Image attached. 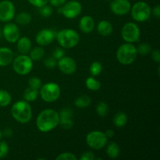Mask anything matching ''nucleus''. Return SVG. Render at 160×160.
Wrapping results in <instances>:
<instances>
[{
	"label": "nucleus",
	"mask_w": 160,
	"mask_h": 160,
	"mask_svg": "<svg viewBox=\"0 0 160 160\" xmlns=\"http://www.w3.org/2000/svg\"><path fill=\"white\" fill-rule=\"evenodd\" d=\"M59 124V112L52 109H45L38 114L36 120L38 129L44 133L49 132Z\"/></svg>",
	"instance_id": "1"
},
{
	"label": "nucleus",
	"mask_w": 160,
	"mask_h": 160,
	"mask_svg": "<svg viewBox=\"0 0 160 160\" xmlns=\"http://www.w3.org/2000/svg\"><path fill=\"white\" fill-rule=\"evenodd\" d=\"M11 115L15 120L20 123H27L31 120L32 109L27 101H18L12 105Z\"/></svg>",
	"instance_id": "2"
},
{
	"label": "nucleus",
	"mask_w": 160,
	"mask_h": 160,
	"mask_svg": "<svg viewBox=\"0 0 160 160\" xmlns=\"http://www.w3.org/2000/svg\"><path fill=\"white\" fill-rule=\"evenodd\" d=\"M56 39L61 47L65 48H72L77 46L80 42V36L74 30L62 29L56 34Z\"/></svg>",
	"instance_id": "3"
},
{
	"label": "nucleus",
	"mask_w": 160,
	"mask_h": 160,
	"mask_svg": "<svg viewBox=\"0 0 160 160\" xmlns=\"http://www.w3.org/2000/svg\"><path fill=\"white\" fill-rule=\"evenodd\" d=\"M138 56L137 48L132 43L123 44L117 52V60L123 65H129L135 61Z\"/></svg>",
	"instance_id": "4"
},
{
	"label": "nucleus",
	"mask_w": 160,
	"mask_h": 160,
	"mask_svg": "<svg viewBox=\"0 0 160 160\" xmlns=\"http://www.w3.org/2000/svg\"><path fill=\"white\" fill-rule=\"evenodd\" d=\"M60 87L54 82H48L40 88L39 95L42 100L46 102H54L60 96Z\"/></svg>",
	"instance_id": "5"
},
{
	"label": "nucleus",
	"mask_w": 160,
	"mask_h": 160,
	"mask_svg": "<svg viewBox=\"0 0 160 160\" xmlns=\"http://www.w3.org/2000/svg\"><path fill=\"white\" fill-rule=\"evenodd\" d=\"M12 68L17 74L25 76L32 70L33 61L30 56L26 54H22L13 59Z\"/></svg>",
	"instance_id": "6"
},
{
	"label": "nucleus",
	"mask_w": 160,
	"mask_h": 160,
	"mask_svg": "<svg viewBox=\"0 0 160 160\" xmlns=\"http://www.w3.org/2000/svg\"><path fill=\"white\" fill-rule=\"evenodd\" d=\"M151 8L145 2H137L131 6L132 18L137 22H145L151 16Z\"/></svg>",
	"instance_id": "7"
},
{
	"label": "nucleus",
	"mask_w": 160,
	"mask_h": 160,
	"mask_svg": "<svg viewBox=\"0 0 160 160\" xmlns=\"http://www.w3.org/2000/svg\"><path fill=\"white\" fill-rule=\"evenodd\" d=\"M86 142L90 148L99 150L106 146L108 142V138L106 134L102 131H91L86 136Z\"/></svg>",
	"instance_id": "8"
},
{
	"label": "nucleus",
	"mask_w": 160,
	"mask_h": 160,
	"mask_svg": "<svg viewBox=\"0 0 160 160\" xmlns=\"http://www.w3.org/2000/svg\"><path fill=\"white\" fill-rule=\"evenodd\" d=\"M121 36L123 40L128 43L138 42L141 36V31L136 23L129 22L123 25L121 30Z\"/></svg>",
	"instance_id": "9"
},
{
	"label": "nucleus",
	"mask_w": 160,
	"mask_h": 160,
	"mask_svg": "<svg viewBox=\"0 0 160 160\" xmlns=\"http://www.w3.org/2000/svg\"><path fill=\"white\" fill-rule=\"evenodd\" d=\"M58 10H59L58 12L62 13L66 18L73 19L81 14L82 11V6L79 2L72 0L67 3H64L62 7L59 8Z\"/></svg>",
	"instance_id": "10"
},
{
	"label": "nucleus",
	"mask_w": 160,
	"mask_h": 160,
	"mask_svg": "<svg viewBox=\"0 0 160 160\" xmlns=\"http://www.w3.org/2000/svg\"><path fill=\"white\" fill-rule=\"evenodd\" d=\"M15 17V6L9 0L0 2V21L7 23Z\"/></svg>",
	"instance_id": "11"
},
{
	"label": "nucleus",
	"mask_w": 160,
	"mask_h": 160,
	"mask_svg": "<svg viewBox=\"0 0 160 160\" xmlns=\"http://www.w3.org/2000/svg\"><path fill=\"white\" fill-rule=\"evenodd\" d=\"M4 38L9 43H15L20 38V29L16 23H7L2 28Z\"/></svg>",
	"instance_id": "12"
},
{
	"label": "nucleus",
	"mask_w": 160,
	"mask_h": 160,
	"mask_svg": "<svg viewBox=\"0 0 160 160\" xmlns=\"http://www.w3.org/2000/svg\"><path fill=\"white\" fill-rule=\"evenodd\" d=\"M57 67L62 73L67 75L73 74L77 70L76 62L70 56H63L58 59Z\"/></svg>",
	"instance_id": "13"
},
{
	"label": "nucleus",
	"mask_w": 160,
	"mask_h": 160,
	"mask_svg": "<svg viewBox=\"0 0 160 160\" xmlns=\"http://www.w3.org/2000/svg\"><path fill=\"white\" fill-rule=\"evenodd\" d=\"M131 9V4L129 0H112L110 3L111 11L116 15H126Z\"/></svg>",
	"instance_id": "14"
},
{
	"label": "nucleus",
	"mask_w": 160,
	"mask_h": 160,
	"mask_svg": "<svg viewBox=\"0 0 160 160\" xmlns=\"http://www.w3.org/2000/svg\"><path fill=\"white\" fill-rule=\"evenodd\" d=\"M56 34L51 29H42L36 34L35 41L41 46H45L51 44L54 41Z\"/></svg>",
	"instance_id": "15"
},
{
	"label": "nucleus",
	"mask_w": 160,
	"mask_h": 160,
	"mask_svg": "<svg viewBox=\"0 0 160 160\" xmlns=\"http://www.w3.org/2000/svg\"><path fill=\"white\" fill-rule=\"evenodd\" d=\"M59 115V124L62 128L66 130L71 129L73 126V121L72 120L73 112L70 108H64L60 112Z\"/></svg>",
	"instance_id": "16"
},
{
	"label": "nucleus",
	"mask_w": 160,
	"mask_h": 160,
	"mask_svg": "<svg viewBox=\"0 0 160 160\" xmlns=\"http://www.w3.org/2000/svg\"><path fill=\"white\" fill-rule=\"evenodd\" d=\"M13 60V52L7 47L0 48V67H7Z\"/></svg>",
	"instance_id": "17"
},
{
	"label": "nucleus",
	"mask_w": 160,
	"mask_h": 160,
	"mask_svg": "<svg viewBox=\"0 0 160 160\" xmlns=\"http://www.w3.org/2000/svg\"><path fill=\"white\" fill-rule=\"evenodd\" d=\"M79 28L82 32L89 34L93 31L95 28V21L94 19L90 16H84L81 17L79 21Z\"/></svg>",
	"instance_id": "18"
},
{
	"label": "nucleus",
	"mask_w": 160,
	"mask_h": 160,
	"mask_svg": "<svg viewBox=\"0 0 160 160\" xmlns=\"http://www.w3.org/2000/svg\"><path fill=\"white\" fill-rule=\"evenodd\" d=\"M31 39L28 37H22L17 40V49L21 54H28L31 49Z\"/></svg>",
	"instance_id": "19"
},
{
	"label": "nucleus",
	"mask_w": 160,
	"mask_h": 160,
	"mask_svg": "<svg viewBox=\"0 0 160 160\" xmlns=\"http://www.w3.org/2000/svg\"><path fill=\"white\" fill-rule=\"evenodd\" d=\"M97 31H98V34L104 37H107V36L110 35L112 32V25L108 20H101L99 23H98L97 26Z\"/></svg>",
	"instance_id": "20"
},
{
	"label": "nucleus",
	"mask_w": 160,
	"mask_h": 160,
	"mask_svg": "<svg viewBox=\"0 0 160 160\" xmlns=\"http://www.w3.org/2000/svg\"><path fill=\"white\" fill-rule=\"evenodd\" d=\"M120 148L119 145L115 142H112L108 145L107 148H106V154L108 157L110 159H117L120 156Z\"/></svg>",
	"instance_id": "21"
},
{
	"label": "nucleus",
	"mask_w": 160,
	"mask_h": 160,
	"mask_svg": "<svg viewBox=\"0 0 160 160\" xmlns=\"http://www.w3.org/2000/svg\"><path fill=\"white\" fill-rule=\"evenodd\" d=\"M128 116L125 112H119L114 116L113 117V124L117 128H123L128 123Z\"/></svg>",
	"instance_id": "22"
},
{
	"label": "nucleus",
	"mask_w": 160,
	"mask_h": 160,
	"mask_svg": "<svg viewBox=\"0 0 160 160\" xmlns=\"http://www.w3.org/2000/svg\"><path fill=\"white\" fill-rule=\"evenodd\" d=\"M39 95L38 90L28 87L23 92V98L27 102H34L38 98Z\"/></svg>",
	"instance_id": "23"
},
{
	"label": "nucleus",
	"mask_w": 160,
	"mask_h": 160,
	"mask_svg": "<svg viewBox=\"0 0 160 160\" xmlns=\"http://www.w3.org/2000/svg\"><path fill=\"white\" fill-rule=\"evenodd\" d=\"M30 52V58L32 59V61H38L41 60L45 56V50L42 47H34L32 49H31Z\"/></svg>",
	"instance_id": "24"
},
{
	"label": "nucleus",
	"mask_w": 160,
	"mask_h": 160,
	"mask_svg": "<svg viewBox=\"0 0 160 160\" xmlns=\"http://www.w3.org/2000/svg\"><path fill=\"white\" fill-rule=\"evenodd\" d=\"M92 100L88 95H83L76 98L74 102V105L78 108H86L90 106Z\"/></svg>",
	"instance_id": "25"
},
{
	"label": "nucleus",
	"mask_w": 160,
	"mask_h": 160,
	"mask_svg": "<svg viewBox=\"0 0 160 160\" xmlns=\"http://www.w3.org/2000/svg\"><path fill=\"white\" fill-rule=\"evenodd\" d=\"M12 101V96L9 92L0 89V107H6L9 106Z\"/></svg>",
	"instance_id": "26"
},
{
	"label": "nucleus",
	"mask_w": 160,
	"mask_h": 160,
	"mask_svg": "<svg viewBox=\"0 0 160 160\" xmlns=\"http://www.w3.org/2000/svg\"><path fill=\"white\" fill-rule=\"evenodd\" d=\"M31 14L27 12H22L17 14L16 17V22L17 24L27 25L31 23Z\"/></svg>",
	"instance_id": "27"
},
{
	"label": "nucleus",
	"mask_w": 160,
	"mask_h": 160,
	"mask_svg": "<svg viewBox=\"0 0 160 160\" xmlns=\"http://www.w3.org/2000/svg\"><path fill=\"white\" fill-rule=\"evenodd\" d=\"M85 85L89 90L98 91L101 88V83L97 81L96 79H95L93 77H89L86 79Z\"/></svg>",
	"instance_id": "28"
},
{
	"label": "nucleus",
	"mask_w": 160,
	"mask_h": 160,
	"mask_svg": "<svg viewBox=\"0 0 160 160\" xmlns=\"http://www.w3.org/2000/svg\"><path fill=\"white\" fill-rule=\"evenodd\" d=\"M96 112L101 117H105L109 113V106L105 102H100L96 106Z\"/></svg>",
	"instance_id": "29"
},
{
	"label": "nucleus",
	"mask_w": 160,
	"mask_h": 160,
	"mask_svg": "<svg viewBox=\"0 0 160 160\" xmlns=\"http://www.w3.org/2000/svg\"><path fill=\"white\" fill-rule=\"evenodd\" d=\"M102 71V65L99 62H93L90 66V73L92 76H98Z\"/></svg>",
	"instance_id": "30"
},
{
	"label": "nucleus",
	"mask_w": 160,
	"mask_h": 160,
	"mask_svg": "<svg viewBox=\"0 0 160 160\" xmlns=\"http://www.w3.org/2000/svg\"><path fill=\"white\" fill-rule=\"evenodd\" d=\"M152 50V47L148 43H142L139 45L137 48L138 54H140L142 56H146L149 54Z\"/></svg>",
	"instance_id": "31"
},
{
	"label": "nucleus",
	"mask_w": 160,
	"mask_h": 160,
	"mask_svg": "<svg viewBox=\"0 0 160 160\" xmlns=\"http://www.w3.org/2000/svg\"><path fill=\"white\" fill-rule=\"evenodd\" d=\"M28 85H29V87L38 90L42 87V81L38 77H32L28 81Z\"/></svg>",
	"instance_id": "32"
},
{
	"label": "nucleus",
	"mask_w": 160,
	"mask_h": 160,
	"mask_svg": "<svg viewBox=\"0 0 160 160\" xmlns=\"http://www.w3.org/2000/svg\"><path fill=\"white\" fill-rule=\"evenodd\" d=\"M39 13L44 17H49L52 15L53 9L50 6H48V5H45V6H42V7L39 8Z\"/></svg>",
	"instance_id": "33"
},
{
	"label": "nucleus",
	"mask_w": 160,
	"mask_h": 160,
	"mask_svg": "<svg viewBox=\"0 0 160 160\" xmlns=\"http://www.w3.org/2000/svg\"><path fill=\"white\" fill-rule=\"evenodd\" d=\"M56 160H77L78 158L73 153L62 152L56 158Z\"/></svg>",
	"instance_id": "34"
},
{
	"label": "nucleus",
	"mask_w": 160,
	"mask_h": 160,
	"mask_svg": "<svg viewBox=\"0 0 160 160\" xmlns=\"http://www.w3.org/2000/svg\"><path fill=\"white\" fill-rule=\"evenodd\" d=\"M9 152V145L4 141L0 142V159H3Z\"/></svg>",
	"instance_id": "35"
},
{
	"label": "nucleus",
	"mask_w": 160,
	"mask_h": 160,
	"mask_svg": "<svg viewBox=\"0 0 160 160\" xmlns=\"http://www.w3.org/2000/svg\"><path fill=\"white\" fill-rule=\"evenodd\" d=\"M44 64L47 68L53 69L57 66V60L53 56H50L44 60Z\"/></svg>",
	"instance_id": "36"
},
{
	"label": "nucleus",
	"mask_w": 160,
	"mask_h": 160,
	"mask_svg": "<svg viewBox=\"0 0 160 160\" xmlns=\"http://www.w3.org/2000/svg\"><path fill=\"white\" fill-rule=\"evenodd\" d=\"M28 2L31 3L32 6H35V7L40 8L42 6H45V5L48 4V0H28Z\"/></svg>",
	"instance_id": "37"
},
{
	"label": "nucleus",
	"mask_w": 160,
	"mask_h": 160,
	"mask_svg": "<svg viewBox=\"0 0 160 160\" xmlns=\"http://www.w3.org/2000/svg\"><path fill=\"white\" fill-rule=\"evenodd\" d=\"M80 159L81 160H95V156L92 152L87 151V152H84L81 155V156L80 157Z\"/></svg>",
	"instance_id": "38"
},
{
	"label": "nucleus",
	"mask_w": 160,
	"mask_h": 160,
	"mask_svg": "<svg viewBox=\"0 0 160 160\" xmlns=\"http://www.w3.org/2000/svg\"><path fill=\"white\" fill-rule=\"evenodd\" d=\"M64 54H65V52H64V51L61 48H56V49L52 52V56L56 59V60L63 57Z\"/></svg>",
	"instance_id": "39"
},
{
	"label": "nucleus",
	"mask_w": 160,
	"mask_h": 160,
	"mask_svg": "<svg viewBox=\"0 0 160 160\" xmlns=\"http://www.w3.org/2000/svg\"><path fill=\"white\" fill-rule=\"evenodd\" d=\"M48 2L52 6L59 7V6H62L67 2V0H48Z\"/></svg>",
	"instance_id": "40"
},
{
	"label": "nucleus",
	"mask_w": 160,
	"mask_h": 160,
	"mask_svg": "<svg viewBox=\"0 0 160 160\" xmlns=\"http://www.w3.org/2000/svg\"><path fill=\"white\" fill-rule=\"evenodd\" d=\"M152 58L153 60L155 62H156L157 63H159L160 62V53L158 49L154 50V51L152 52Z\"/></svg>",
	"instance_id": "41"
},
{
	"label": "nucleus",
	"mask_w": 160,
	"mask_h": 160,
	"mask_svg": "<svg viewBox=\"0 0 160 160\" xmlns=\"http://www.w3.org/2000/svg\"><path fill=\"white\" fill-rule=\"evenodd\" d=\"M151 12H152L153 15L156 17L157 19L160 18V6L159 5H157V6H155L153 8L152 10H151Z\"/></svg>",
	"instance_id": "42"
},
{
	"label": "nucleus",
	"mask_w": 160,
	"mask_h": 160,
	"mask_svg": "<svg viewBox=\"0 0 160 160\" xmlns=\"http://www.w3.org/2000/svg\"><path fill=\"white\" fill-rule=\"evenodd\" d=\"M13 132H12V130L11 128H6L3 131V134H4L5 137L9 138L12 135Z\"/></svg>",
	"instance_id": "43"
},
{
	"label": "nucleus",
	"mask_w": 160,
	"mask_h": 160,
	"mask_svg": "<svg viewBox=\"0 0 160 160\" xmlns=\"http://www.w3.org/2000/svg\"><path fill=\"white\" fill-rule=\"evenodd\" d=\"M106 135V137L108 138H112L114 136V134H115V132H114V131H112V130H108V131H106V132L105 133Z\"/></svg>",
	"instance_id": "44"
},
{
	"label": "nucleus",
	"mask_w": 160,
	"mask_h": 160,
	"mask_svg": "<svg viewBox=\"0 0 160 160\" xmlns=\"http://www.w3.org/2000/svg\"><path fill=\"white\" fill-rule=\"evenodd\" d=\"M2 137V131H0V141H1Z\"/></svg>",
	"instance_id": "45"
}]
</instances>
